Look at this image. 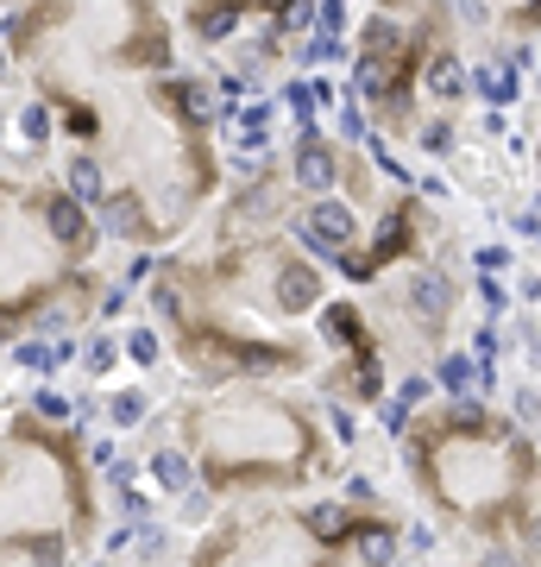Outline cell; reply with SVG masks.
<instances>
[{"label":"cell","instance_id":"6da1fadb","mask_svg":"<svg viewBox=\"0 0 541 567\" xmlns=\"http://www.w3.org/2000/svg\"><path fill=\"white\" fill-rule=\"evenodd\" d=\"M189 246L152 271V322L196 385L221 379H315V315L334 297L328 258L296 233L284 158H252L183 233Z\"/></svg>","mask_w":541,"mask_h":567},{"label":"cell","instance_id":"7a4b0ae2","mask_svg":"<svg viewBox=\"0 0 541 567\" xmlns=\"http://www.w3.org/2000/svg\"><path fill=\"white\" fill-rule=\"evenodd\" d=\"M70 139V189L95 208L107 240L120 246H177L227 189V158L214 139V95L183 70L82 82L51 107Z\"/></svg>","mask_w":541,"mask_h":567},{"label":"cell","instance_id":"3957f363","mask_svg":"<svg viewBox=\"0 0 541 567\" xmlns=\"http://www.w3.org/2000/svg\"><path fill=\"white\" fill-rule=\"evenodd\" d=\"M397 461L440 536L485 562H541V448L536 429L485 391H454L410 410Z\"/></svg>","mask_w":541,"mask_h":567},{"label":"cell","instance_id":"277c9868","mask_svg":"<svg viewBox=\"0 0 541 567\" xmlns=\"http://www.w3.org/2000/svg\"><path fill=\"white\" fill-rule=\"evenodd\" d=\"M177 448L214 505L303 498L346 466L328 404H309L303 391H290V379H221L183 397Z\"/></svg>","mask_w":541,"mask_h":567},{"label":"cell","instance_id":"5b68a950","mask_svg":"<svg viewBox=\"0 0 541 567\" xmlns=\"http://www.w3.org/2000/svg\"><path fill=\"white\" fill-rule=\"evenodd\" d=\"M0 38L32 95L51 107L82 82L177 70L183 20L177 0H13Z\"/></svg>","mask_w":541,"mask_h":567},{"label":"cell","instance_id":"8992f818","mask_svg":"<svg viewBox=\"0 0 541 567\" xmlns=\"http://www.w3.org/2000/svg\"><path fill=\"white\" fill-rule=\"evenodd\" d=\"M102 536V479L57 404L0 416V562H77Z\"/></svg>","mask_w":541,"mask_h":567},{"label":"cell","instance_id":"52a82bcc","mask_svg":"<svg viewBox=\"0 0 541 567\" xmlns=\"http://www.w3.org/2000/svg\"><path fill=\"white\" fill-rule=\"evenodd\" d=\"M102 221L70 183L0 171V335L38 328L57 310H89Z\"/></svg>","mask_w":541,"mask_h":567},{"label":"cell","instance_id":"ba28073f","mask_svg":"<svg viewBox=\"0 0 541 567\" xmlns=\"http://www.w3.org/2000/svg\"><path fill=\"white\" fill-rule=\"evenodd\" d=\"M372 290H378V303H365V315L385 340V354H397L403 366H428L460 328V271L435 246H415L397 265H385Z\"/></svg>","mask_w":541,"mask_h":567},{"label":"cell","instance_id":"9c48e42d","mask_svg":"<svg viewBox=\"0 0 541 567\" xmlns=\"http://www.w3.org/2000/svg\"><path fill=\"white\" fill-rule=\"evenodd\" d=\"M309 0H177V20L208 45H227L252 26H303Z\"/></svg>","mask_w":541,"mask_h":567},{"label":"cell","instance_id":"30bf717a","mask_svg":"<svg viewBox=\"0 0 541 567\" xmlns=\"http://www.w3.org/2000/svg\"><path fill=\"white\" fill-rule=\"evenodd\" d=\"M466 82H472V95L485 107H522V63H516L504 45H491V57H479V63H466Z\"/></svg>","mask_w":541,"mask_h":567},{"label":"cell","instance_id":"8fae6325","mask_svg":"<svg viewBox=\"0 0 541 567\" xmlns=\"http://www.w3.org/2000/svg\"><path fill=\"white\" fill-rule=\"evenodd\" d=\"M472 271H491V278L516 271V246L510 240H479V246H472Z\"/></svg>","mask_w":541,"mask_h":567},{"label":"cell","instance_id":"7c38bea8","mask_svg":"<svg viewBox=\"0 0 541 567\" xmlns=\"http://www.w3.org/2000/svg\"><path fill=\"white\" fill-rule=\"evenodd\" d=\"M510 416H516V423H529V429L541 423V379H536V372L510 385Z\"/></svg>","mask_w":541,"mask_h":567},{"label":"cell","instance_id":"4fadbf2b","mask_svg":"<svg viewBox=\"0 0 541 567\" xmlns=\"http://www.w3.org/2000/svg\"><path fill=\"white\" fill-rule=\"evenodd\" d=\"M479 310H485V322H504L510 315V290H504V278H491V271H479Z\"/></svg>","mask_w":541,"mask_h":567},{"label":"cell","instance_id":"5bb4252c","mask_svg":"<svg viewBox=\"0 0 541 567\" xmlns=\"http://www.w3.org/2000/svg\"><path fill=\"white\" fill-rule=\"evenodd\" d=\"M529 158H536V189H541V57H536V82H529Z\"/></svg>","mask_w":541,"mask_h":567},{"label":"cell","instance_id":"9a60e30c","mask_svg":"<svg viewBox=\"0 0 541 567\" xmlns=\"http://www.w3.org/2000/svg\"><path fill=\"white\" fill-rule=\"evenodd\" d=\"M497 354H504L497 328H472V360H479V372H491V366H497Z\"/></svg>","mask_w":541,"mask_h":567},{"label":"cell","instance_id":"2e32d148","mask_svg":"<svg viewBox=\"0 0 541 567\" xmlns=\"http://www.w3.org/2000/svg\"><path fill=\"white\" fill-rule=\"evenodd\" d=\"M145 416V391H120L114 397V423H139Z\"/></svg>","mask_w":541,"mask_h":567},{"label":"cell","instance_id":"e0dca14e","mask_svg":"<svg viewBox=\"0 0 541 567\" xmlns=\"http://www.w3.org/2000/svg\"><path fill=\"white\" fill-rule=\"evenodd\" d=\"M516 297H522L529 310H541V271H516Z\"/></svg>","mask_w":541,"mask_h":567},{"label":"cell","instance_id":"ac0fdd59","mask_svg":"<svg viewBox=\"0 0 541 567\" xmlns=\"http://www.w3.org/2000/svg\"><path fill=\"white\" fill-rule=\"evenodd\" d=\"M372 7H385V13H415L422 0H372Z\"/></svg>","mask_w":541,"mask_h":567},{"label":"cell","instance_id":"d6986e66","mask_svg":"<svg viewBox=\"0 0 541 567\" xmlns=\"http://www.w3.org/2000/svg\"><path fill=\"white\" fill-rule=\"evenodd\" d=\"M536 448H541V423H536Z\"/></svg>","mask_w":541,"mask_h":567},{"label":"cell","instance_id":"ffe728a7","mask_svg":"<svg viewBox=\"0 0 541 567\" xmlns=\"http://www.w3.org/2000/svg\"><path fill=\"white\" fill-rule=\"evenodd\" d=\"M7 7H13V0H0V13H7Z\"/></svg>","mask_w":541,"mask_h":567}]
</instances>
